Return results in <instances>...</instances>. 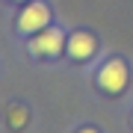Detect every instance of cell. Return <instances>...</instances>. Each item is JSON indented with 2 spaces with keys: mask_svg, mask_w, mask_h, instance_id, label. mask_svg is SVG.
I'll use <instances>...</instances> for the list:
<instances>
[{
  "mask_svg": "<svg viewBox=\"0 0 133 133\" xmlns=\"http://www.w3.org/2000/svg\"><path fill=\"white\" fill-rule=\"evenodd\" d=\"M24 121H27V112H24L21 107H15V109H12V115H9V124H12V127H21Z\"/></svg>",
  "mask_w": 133,
  "mask_h": 133,
  "instance_id": "5b68a950",
  "label": "cell"
},
{
  "mask_svg": "<svg viewBox=\"0 0 133 133\" xmlns=\"http://www.w3.org/2000/svg\"><path fill=\"white\" fill-rule=\"evenodd\" d=\"M48 21H50V9L44 3H30L24 12H21V18H18V30L21 33H38V30H44L48 27Z\"/></svg>",
  "mask_w": 133,
  "mask_h": 133,
  "instance_id": "7a4b0ae2",
  "label": "cell"
},
{
  "mask_svg": "<svg viewBox=\"0 0 133 133\" xmlns=\"http://www.w3.org/2000/svg\"><path fill=\"white\" fill-rule=\"evenodd\" d=\"M62 36L56 27H50V30H44L42 36L33 42V53H38V56H56V53L62 50Z\"/></svg>",
  "mask_w": 133,
  "mask_h": 133,
  "instance_id": "3957f363",
  "label": "cell"
},
{
  "mask_svg": "<svg viewBox=\"0 0 133 133\" xmlns=\"http://www.w3.org/2000/svg\"><path fill=\"white\" fill-rule=\"evenodd\" d=\"M98 83L104 86L107 92H112V95L124 92V86H127V65H124L121 59H109L107 65L101 68V74H98Z\"/></svg>",
  "mask_w": 133,
  "mask_h": 133,
  "instance_id": "6da1fadb",
  "label": "cell"
},
{
  "mask_svg": "<svg viewBox=\"0 0 133 133\" xmlns=\"http://www.w3.org/2000/svg\"><path fill=\"white\" fill-rule=\"evenodd\" d=\"M95 48H98V42L89 33H74L68 38V53H71L74 59H89L92 53H95Z\"/></svg>",
  "mask_w": 133,
  "mask_h": 133,
  "instance_id": "277c9868",
  "label": "cell"
}]
</instances>
